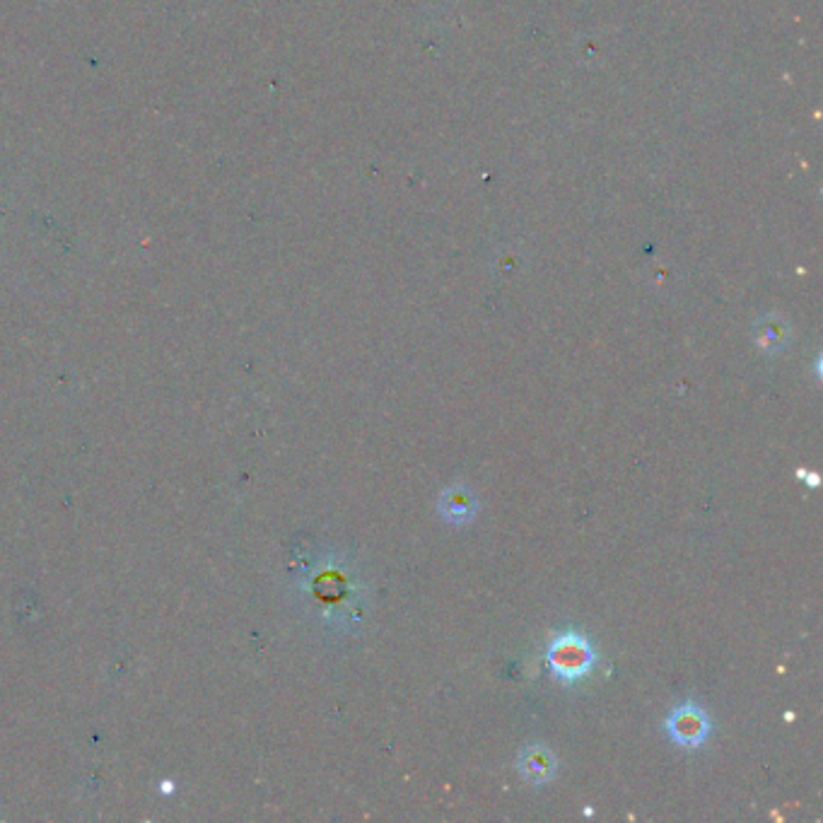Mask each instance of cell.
<instances>
[{"mask_svg": "<svg viewBox=\"0 0 823 823\" xmlns=\"http://www.w3.org/2000/svg\"><path fill=\"white\" fill-rule=\"evenodd\" d=\"M548 667L563 681H577L594 667V650L587 638L577 633H563L548 647Z\"/></svg>", "mask_w": 823, "mask_h": 823, "instance_id": "cell-1", "label": "cell"}, {"mask_svg": "<svg viewBox=\"0 0 823 823\" xmlns=\"http://www.w3.org/2000/svg\"><path fill=\"white\" fill-rule=\"evenodd\" d=\"M667 729L671 734V739L676 744L688 746V749H696V746L703 744L710 734V720L698 705H681L669 715Z\"/></svg>", "mask_w": 823, "mask_h": 823, "instance_id": "cell-2", "label": "cell"}, {"mask_svg": "<svg viewBox=\"0 0 823 823\" xmlns=\"http://www.w3.org/2000/svg\"><path fill=\"white\" fill-rule=\"evenodd\" d=\"M440 515L452 524H466L478 515V498L471 488L466 486H452L440 495L437 503Z\"/></svg>", "mask_w": 823, "mask_h": 823, "instance_id": "cell-3", "label": "cell"}, {"mask_svg": "<svg viewBox=\"0 0 823 823\" xmlns=\"http://www.w3.org/2000/svg\"><path fill=\"white\" fill-rule=\"evenodd\" d=\"M519 773L524 775V780L531 782V785H546L548 780H553L556 775V756L546 749V746H527V749L519 754Z\"/></svg>", "mask_w": 823, "mask_h": 823, "instance_id": "cell-4", "label": "cell"}, {"mask_svg": "<svg viewBox=\"0 0 823 823\" xmlns=\"http://www.w3.org/2000/svg\"><path fill=\"white\" fill-rule=\"evenodd\" d=\"M756 341L768 353H778L790 341V329H787V324L782 319H763L756 326Z\"/></svg>", "mask_w": 823, "mask_h": 823, "instance_id": "cell-5", "label": "cell"}]
</instances>
